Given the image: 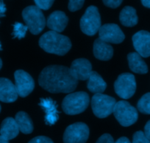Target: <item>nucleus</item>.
<instances>
[{
  "label": "nucleus",
  "instance_id": "c85d7f7f",
  "mask_svg": "<svg viewBox=\"0 0 150 143\" xmlns=\"http://www.w3.org/2000/svg\"><path fill=\"white\" fill-rule=\"evenodd\" d=\"M28 143H54L51 139L44 136H39L32 139Z\"/></svg>",
  "mask_w": 150,
  "mask_h": 143
},
{
  "label": "nucleus",
  "instance_id": "20e7f679",
  "mask_svg": "<svg viewBox=\"0 0 150 143\" xmlns=\"http://www.w3.org/2000/svg\"><path fill=\"white\" fill-rule=\"evenodd\" d=\"M22 17L32 34L38 35L45 27V17L41 10L36 5H30L24 8L22 11Z\"/></svg>",
  "mask_w": 150,
  "mask_h": 143
},
{
  "label": "nucleus",
  "instance_id": "f704fd0d",
  "mask_svg": "<svg viewBox=\"0 0 150 143\" xmlns=\"http://www.w3.org/2000/svg\"><path fill=\"white\" fill-rule=\"evenodd\" d=\"M0 143H9V142L0 135Z\"/></svg>",
  "mask_w": 150,
  "mask_h": 143
},
{
  "label": "nucleus",
  "instance_id": "aec40b11",
  "mask_svg": "<svg viewBox=\"0 0 150 143\" xmlns=\"http://www.w3.org/2000/svg\"><path fill=\"white\" fill-rule=\"evenodd\" d=\"M88 89L95 94L102 93L107 87L106 82L96 72L92 71L88 79Z\"/></svg>",
  "mask_w": 150,
  "mask_h": 143
},
{
  "label": "nucleus",
  "instance_id": "473e14b6",
  "mask_svg": "<svg viewBox=\"0 0 150 143\" xmlns=\"http://www.w3.org/2000/svg\"><path fill=\"white\" fill-rule=\"evenodd\" d=\"M115 143H131V142L129 140V139L127 138V137H123L119 138Z\"/></svg>",
  "mask_w": 150,
  "mask_h": 143
},
{
  "label": "nucleus",
  "instance_id": "39448f33",
  "mask_svg": "<svg viewBox=\"0 0 150 143\" xmlns=\"http://www.w3.org/2000/svg\"><path fill=\"white\" fill-rule=\"evenodd\" d=\"M101 25V17L96 6H89L80 19V28L84 34L93 36L99 32Z\"/></svg>",
  "mask_w": 150,
  "mask_h": 143
},
{
  "label": "nucleus",
  "instance_id": "423d86ee",
  "mask_svg": "<svg viewBox=\"0 0 150 143\" xmlns=\"http://www.w3.org/2000/svg\"><path fill=\"white\" fill-rule=\"evenodd\" d=\"M116 119L122 126L132 125L137 121L138 118V111L126 101L116 102L113 112Z\"/></svg>",
  "mask_w": 150,
  "mask_h": 143
},
{
  "label": "nucleus",
  "instance_id": "1a4fd4ad",
  "mask_svg": "<svg viewBox=\"0 0 150 143\" xmlns=\"http://www.w3.org/2000/svg\"><path fill=\"white\" fill-rule=\"evenodd\" d=\"M89 137V128L84 123H75L66 128L63 134L64 143H86Z\"/></svg>",
  "mask_w": 150,
  "mask_h": 143
},
{
  "label": "nucleus",
  "instance_id": "cd10ccee",
  "mask_svg": "<svg viewBox=\"0 0 150 143\" xmlns=\"http://www.w3.org/2000/svg\"><path fill=\"white\" fill-rule=\"evenodd\" d=\"M105 6L110 8H116L121 5L123 0H102Z\"/></svg>",
  "mask_w": 150,
  "mask_h": 143
},
{
  "label": "nucleus",
  "instance_id": "0eeeda50",
  "mask_svg": "<svg viewBox=\"0 0 150 143\" xmlns=\"http://www.w3.org/2000/svg\"><path fill=\"white\" fill-rule=\"evenodd\" d=\"M116 104L114 98L102 93H97L92 97L91 107L93 114L97 118H105L113 112Z\"/></svg>",
  "mask_w": 150,
  "mask_h": 143
},
{
  "label": "nucleus",
  "instance_id": "2f4dec72",
  "mask_svg": "<svg viewBox=\"0 0 150 143\" xmlns=\"http://www.w3.org/2000/svg\"><path fill=\"white\" fill-rule=\"evenodd\" d=\"M144 134H145L146 137L150 140V120L146 123L145 127H144Z\"/></svg>",
  "mask_w": 150,
  "mask_h": 143
},
{
  "label": "nucleus",
  "instance_id": "2eb2a0df",
  "mask_svg": "<svg viewBox=\"0 0 150 143\" xmlns=\"http://www.w3.org/2000/svg\"><path fill=\"white\" fill-rule=\"evenodd\" d=\"M69 22V18L65 13L60 11H54L50 15L47 21V25L52 31L61 32L66 29Z\"/></svg>",
  "mask_w": 150,
  "mask_h": 143
},
{
  "label": "nucleus",
  "instance_id": "393cba45",
  "mask_svg": "<svg viewBox=\"0 0 150 143\" xmlns=\"http://www.w3.org/2000/svg\"><path fill=\"white\" fill-rule=\"evenodd\" d=\"M132 143H150V140L146 137L144 132L138 131L133 134Z\"/></svg>",
  "mask_w": 150,
  "mask_h": 143
},
{
  "label": "nucleus",
  "instance_id": "a211bd4d",
  "mask_svg": "<svg viewBox=\"0 0 150 143\" xmlns=\"http://www.w3.org/2000/svg\"><path fill=\"white\" fill-rule=\"evenodd\" d=\"M19 131L16 121L13 118H7L2 121L0 128V135L6 140L9 141L16 138Z\"/></svg>",
  "mask_w": 150,
  "mask_h": 143
},
{
  "label": "nucleus",
  "instance_id": "6e6552de",
  "mask_svg": "<svg viewBox=\"0 0 150 143\" xmlns=\"http://www.w3.org/2000/svg\"><path fill=\"white\" fill-rule=\"evenodd\" d=\"M115 92L123 99H130L136 90L135 76L129 73L121 74L114 84Z\"/></svg>",
  "mask_w": 150,
  "mask_h": 143
},
{
  "label": "nucleus",
  "instance_id": "4c0bfd02",
  "mask_svg": "<svg viewBox=\"0 0 150 143\" xmlns=\"http://www.w3.org/2000/svg\"><path fill=\"white\" fill-rule=\"evenodd\" d=\"M0 112H1V106H0Z\"/></svg>",
  "mask_w": 150,
  "mask_h": 143
},
{
  "label": "nucleus",
  "instance_id": "7ed1b4c3",
  "mask_svg": "<svg viewBox=\"0 0 150 143\" xmlns=\"http://www.w3.org/2000/svg\"><path fill=\"white\" fill-rule=\"evenodd\" d=\"M89 102V95L86 92H72L64 98L62 103V108L67 115H77L83 112L87 109Z\"/></svg>",
  "mask_w": 150,
  "mask_h": 143
},
{
  "label": "nucleus",
  "instance_id": "f257e3e1",
  "mask_svg": "<svg viewBox=\"0 0 150 143\" xmlns=\"http://www.w3.org/2000/svg\"><path fill=\"white\" fill-rule=\"evenodd\" d=\"M41 87L52 93H69L76 89L78 80L70 68L62 66H50L41 71L38 78Z\"/></svg>",
  "mask_w": 150,
  "mask_h": 143
},
{
  "label": "nucleus",
  "instance_id": "72a5a7b5",
  "mask_svg": "<svg viewBox=\"0 0 150 143\" xmlns=\"http://www.w3.org/2000/svg\"><path fill=\"white\" fill-rule=\"evenodd\" d=\"M141 3L146 8H150V0H141Z\"/></svg>",
  "mask_w": 150,
  "mask_h": 143
},
{
  "label": "nucleus",
  "instance_id": "5701e85b",
  "mask_svg": "<svg viewBox=\"0 0 150 143\" xmlns=\"http://www.w3.org/2000/svg\"><path fill=\"white\" fill-rule=\"evenodd\" d=\"M137 108L141 113L150 115V92L143 95L138 102Z\"/></svg>",
  "mask_w": 150,
  "mask_h": 143
},
{
  "label": "nucleus",
  "instance_id": "c756f323",
  "mask_svg": "<svg viewBox=\"0 0 150 143\" xmlns=\"http://www.w3.org/2000/svg\"><path fill=\"white\" fill-rule=\"evenodd\" d=\"M96 143H115L112 136L109 134H105L101 136Z\"/></svg>",
  "mask_w": 150,
  "mask_h": 143
},
{
  "label": "nucleus",
  "instance_id": "f3484780",
  "mask_svg": "<svg viewBox=\"0 0 150 143\" xmlns=\"http://www.w3.org/2000/svg\"><path fill=\"white\" fill-rule=\"evenodd\" d=\"M93 54L100 60H109L113 55V49L108 43L97 38L93 43Z\"/></svg>",
  "mask_w": 150,
  "mask_h": 143
},
{
  "label": "nucleus",
  "instance_id": "4be33fe9",
  "mask_svg": "<svg viewBox=\"0 0 150 143\" xmlns=\"http://www.w3.org/2000/svg\"><path fill=\"white\" fill-rule=\"evenodd\" d=\"M16 121L19 131L24 134H31L33 131V123L30 116L24 112H18L16 115Z\"/></svg>",
  "mask_w": 150,
  "mask_h": 143
},
{
  "label": "nucleus",
  "instance_id": "9b49d317",
  "mask_svg": "<svg viewBox=\"0 0 150 143\" xmlns=\"http://www.w3.org/2000/svg\"><path fill=\"white\" fill-rule=\"evenodd\" d=\"M101 40L106 43H120L125 40V35L120 27L115 24H106L102 25L99 30Z\"/></svg>",
  "mask_w": 150,
  "mask_h": 143
},
{
  "label": "nucleus",
  "instance_id": "a878e982",
  "mask_svg": "<svg viewBox=\"0 0 150 143\" xmlns=\"http://www.w3.org/2000/svg\"><path fill=\"white\" fill-rule=\"evenodd\" d=\"M85 0H69L68 8L71 12H75L83 8Z\"/></svg>",
  "mask_w": 150,
  "mask_h": 143
},
{
  "label": "nucleus",
  "instance_id": "6ab92c4d",
  "mask_svg": "<svg viewBox=\"0 0 150 143\" xmlns=\"http://www.w3.org/2000/svg\"><path fill=\"white\" fill-rule=\"evenodd\" d=\"M129 67L132 71L139 74H145L148 72V67L140 54L137 52L129 53L127 55Z\"/></svg>",
  "mask_w": 150,
  "mask_h": 143
},
{
  "label": "nucleus",
  "instance_id": "f8f14e48",
  "mask_svg": "<svg viewBox=\"0 0 150 143\" xmlns=\"http://www.w3.org/2000/svg\"><path fill=\"white\" fill-rule=\"evenodd\" d=\"M132 43L137 53L142 57L150 56V33L141 30L132 36Z\"/></svg>",
  "mask_w": 150,
  "mask_h": 143
},
{
  "label": "nucleus",
  "instance_id": "412c9836",
  "mask_svg": "<svg viewBox=\"0 0 150 143\" xmlns=\"http://www.w3.org/2000/svg\"><path fill=\"white\" fill-rule=\"evenodd\" d=\"M119 20L122 25L125 27H132L138 24V18L135 8L130 6L125 7L121 11Z\"/></svg>",
  "mask_w": 150,
  "mask_h": 143
},
{
  "label": "nucleus",
  "instance_id": "4468645a",
  "mask_svg": "<svg viewBox=\"0 0 150 143\" xmlns=\"http://www.w3.org/2000/svg\"><path fill=\"white\" fill-rule=\"evenodd\" d=\"M15 85L6 78H0V101L5 103H12L18 99Z\"/></svg>",
  "mask_w": 150,
  "mask_h": 143
},
{
  "label": "nucleus",
  "instance_id": "f03ea898",
  "mask_svg": "<svg viewBox=\"0 0 150 143\" xmlns=\"http://www.w3.org/2000/svg\"><path fill=\"white\" fill-rule=\"evenodd\" d=\"M39 46L47 53L63 56L71 49V43L68 37L51 30L40 37Z\"/></svg>",
  "mask_w": 150,
  "mask_h": 143
},
{
  "label": "nucleus",
  "instance_id": "7c9ffc66",
  "mask_svg": "<svg viewBox=\"0 0 150 143\" xmlns=\"http://www.w3.org/2000/svg\"><path fill=\"white\" fill-rule=\"evenodd\" d=\"M6 6L2 0H0V18L5 16V12H6Z\"/></svg>",
  "mask_w": 150,
  "mask_h": 143
},
{
  "label": "nucleus",
  "instance_id": "e433bc0d",
  "mask_svg": "<svg viewBox=\"0 0 150 143\" xmlns=\"http://www.w3.org/2000/svg\"><path fill=\"white\" fill-rule=\"evenodd\" d=\"M2 50V44H1V43H0V51Z\"/></svg>",
  "mask_w": 150,
  "mask_h": 143
},
{
  "label": "nucleus",
  "instance_id": "b1692460",
  "mask_svg": "<svg viewBox=\"0 0 150 143\" xmlns=\"http://www.w3.org/2000/svg\"><path fill=\"white\" fill-rule=\"evenodd\" d=\"M28 27L24 26L21 23L16 22L13 24V38L22 39L25 37Z\"/></svg>",
  "mask_w": 150,
  "mask_h": 143
},
{
  "label": "nucleus",
  "instance_id": "ddd939ff",
  "mask_svg": "<svg viewBox=\"0 0 150 143\" xmlns=\"http://www.w3.org/2000/svg\"><path fill=\"white\" fill-rule=\"evenodd\" d=\"M70 70L75 79L82 81L88 79L91 73L93 71L91 63L84 58L74 60L71 66Z\"/></svg>",
  "mask_w": 150,
  "mask_h": 143
},
{
  "label": "nucleus",
  "instance_id": "c9c22d12",
  "mask_svg": "<svg viewBox=\"0 0 150 143\" xmlns=\"http://www.w3.org/2000/svg\"><path fill=\"white\" fill-rule=\"evenodd\" d=\"M2 60L0 59V69L2 68Z\"/></svg>",
  "mask_w": 150,
  "mask_h": 143
},
{
  "label": "nucleus",
  "instance_id": "9d476101",
  "mask_svg": "<svg viewBox=\"0 0 150 143\" xmlns=\"http://www.w3.org/2000/svg\"><path fill=\"white\" fill-rule=\"evenodd\" d=\"M15 87L17 93L20 97L24 98L30 95L35 87L33 77L23 70H18L14 73Z\"/></svg>",
  "mask_w": 150,
  "mask_h": 143
},
{
  "label": "nucleus",
  "instance_id": "bb28decb",
  "mask_svg": "<svg viewBox=\"0 0 150 143\" xmlns=\"http://www.w3.org/2000/svg\"><path fill=\"white\" fill-rule=\"evenodd\" d=\"M36 6L41 10L47 11L52 6L54 0H34Z\"/></svg>",
  "mask_w": 150,
  "mask_h": 143
},
{
  "label": "nucleus",
  "instance_id": "dca6fc26",
  "mask_svg": "<svg viewBox=\"0 0 150 143\" xmlns=\"http://www.w3.org/2000/svg\"><path fill=\"white\" fill-rule=\"evenodd\" d=\"M39 105L45 112V123L49 125H54L59 119L56 103L50 98L41 99Z\"/></svg>",
  "mask_w": 150,
  "mask_h": 143
}]
</instances>
